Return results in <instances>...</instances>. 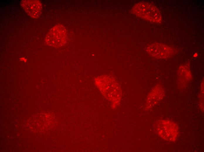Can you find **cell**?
I'll return each instance as SVG.
<instances>
[{
	"label": "cell",
	"mask_w": 204,
	"mask_h": 152,
	"mask_svg": "<svg viewBox=\"0 0 204 152\" xmlns=\"http://www.w3.org/2000/svg\"><path fill=\"white\" fill-rule=\"evenodd\" d=\"M94 81L105 96L111 101L113 107L118 106L121 98L122 90L116 79L110 75H103L95 77Z\"/></svg>",
	"instance_id": "6da1fadb"
},
{
	"label": "cell",
	"mask_w": 204,
	"mask_h": 152,
	"mask_svg": "<svg viewBox=\"0 0 204 152\" xmlns=\"http://www.w3.org/2000/svg\"><path fill=\"white\" fill-rule=\"evenodd\" d=\"M131 11L137 16L150 22L158 24L162 22V16L159 10L149 3L138 2L133 6Z\"/></svg>",
	"instance_id": "7a4b0ae2"
},
{
	"label": "cell",
	"mask_w": 204,
	"mask_h": 152,
	"mask_svg": "<svg viewBox=\"0 0 204 152\" xmlns=\"http://www.w3.org/2000/svg\"><path fill=\"white\" fill-rule=\"evenodd\" d=\"M154 125L156 133L162 139L171 142L177 139L179 134V128L174 122L168 119H160Z\"/></svg>",
	"instance_id": "3957f363"
},
{
	"label": "cell",
	"mask_w": 204,
	"mask_h": 152,
	"mask_svg": "<svg viewBox=\"0 0 204 152\" xmlns=\"http://www.w3.org/2000/svg\"><path fill=\"white\" fill-rule=\"evenodd\" d=\"M67 32L62 25L58 24L52 28L47 34L45 43L49 46L59 48L64 45L67 42Z\"/></svg>",
	"instance_id": "277c9868"
},
{
	"label": "cell",
	"mask_w": 204,
	"mask_h": 152,
	"mask_svg": "<svg viewBox=\"0 0 204 152\" xmlns=\"http://www.w3.org/2000/svg\"><path fill=\"white\" fill-rule=\"evenodd\" d=\"M146 51L150 56L159 59L170 58L176 52L174 49L172 47L159 43L148 45L146 48Z\"/></svg>",
	"instance_id": "5b68a950"
},
{
	"label": "cell",
	"mask_w": 204,
	"mask_h": 152,
	"mask_svg": "<svg viewBox=\"0 0 204 152\" xmlns=\"http://www.w3.org/2000/svg\"><path fill=\"white\" fill-rule=\"evenodd\" d=\"M164 90L160 84L156 85L148 94L146 101L145 108L149 109L157 105L163 99Z\"/></svg>",
	"instance_id": "8992f818"
},
{
	"label": "cell",
	"mask_w": 204,
	"mask_h": 152,
	"mask_svg": "<svg viewBox=\"0 0 204 152\" xmlns=\"http://www.w3.org/2000/svg\"><path fill=\"white\" fill-rule=\"evenodd\" d=\"M21 4L26 13L33 18H39L41 13L42 6L38 0H23Z\"/></svg>",
	"instance_id": "52a82bcc"
},
{
	"label": "cell",
	"mask_w": 204,
	"mask_h": 152,
	"mask_svg": "<svg viewBox=\"0 0 204 152\" xmlns=\"http://www.w3.org/2000/svg\"><path fill=\"white\" fill-rule=\"evenodd\" d=\"M177 75L178 87L180 89L185 88L193 78L190 64L186 63L180 66L178 70Z\"/></svg>",
	"instance_id": "ba28073f"
},
{
	"label": "cell",
	"mask_w": 204,
	"mask_h": 152,
	"mask_svg": "<svg viewBox=\"0 0 204 152\" xmlns=\"http://www.w3.org/2000/svg\"><path fill=\"white\" fill-rule=\"evenodd\" d=\"M201 91L200 94L199 95V107L201 109L202 111H203L204 108V97H203V94H204V81L203 80L202 81L201 83Z\"/></svg>",
	"instance_id": "9c48e42d"
},
{
	"label": "cell",
	"mask_w": 204,
	"mask_h": 152,
	"mask_svg": "<svg viewBox=\"0 0 204 152\" xmlns=\"http://www.w3.org/2000/svg\"><path fill=\"white\" fill-rule=\"evenodd\" d=\"M20 60L21 61H23L25 62L26 61V59L22 57L20 59Z\"/></svg>",
	"instance_id": "30bf717a"
},
{
	"label": "cell",
	"mask_w": 204,
	"mask_h": 152,
	"mask_svg": "<svg viewBox=\"0 0 204 152\" xmlns=\"http://www.w3.org/2000/svg\"><path fill=\"white\" fill-rule=\"evenodd\" d=\"M198 54L197 53H195L194 55V57H196L197 56Z\"/></svg>",
	"instance_id": "8fae6325"
}]
</instances>
